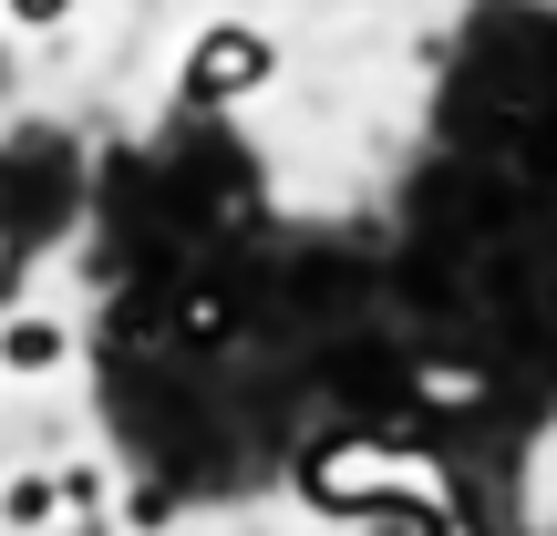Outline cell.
<instances>
[{"label": "cell", "mask_w": 557, "mask_h": 536, "mask_svg": "<svg viewBox=\"0 0 557 536\" xmlns=\"http://www.w3.org/2000/svg\"><path fill=\"white\" fill-rule=\"evenodd\" d=\"M227 331H238V299H227V289H186L176 299V340L207 351V340H227Z\"/></svg>", "instance_id": "obj_4"}, {"label": "cell", "mask_w": 557, "mask_h": 536, "mask_svg": "<svg viewBox=\"0 0 557 536\" xmlns=\"http://www.w3.org/2000/svg\"><path fill=\"white\" fill-rule=\"evenodd\" d=\"M423 402L434 413H475V372H423Z\"/></svg>", "instance_id": "obj_6"}, {"label": "cell", "mask_w": 557, "mask_h": 536, "mask_svg": "<svg viewBox=\"0 0 557 536\" xmlns=\"http://www.w3.org/2000/svg\"><path fill=\"white\" fill-rule=\"evenodd\" d=\"M403 485V454L372 434H331L299 454V506H320V516H382Z\"/></svg>", "instance_id": "obj_1"}, {"label": "cell", "mask_w": 557, "mask_h": 536, "mask_svg": "<svg viewBox=\"0 0 557 536\" xmlns=\"http://www.w3.org/2000/svg\"><path fill=\"white\" fill-rule=\"evenodd\" d=\"M73 0H11V21H62Z\"/></svg>", "instance_id": "obj_7"}, {"label": "cell", "mask_w": 557, "mask_h": 536, "mask_svg": "<svg viewBox=\"0 0 557 536\" xmlns=\"http://www.w3.org/2000/svg\"><path fill=\"white\" fill-rule=\"evenodd\" d=\"M278 73V52L248 21H218V32H197V52H186V103H248L259 83Z\"/></svg>", "instance_id": "obj_2"}, {"label": "cell", "mask_w": 557, "mask_h": 536, "mask_svg": "<svg viewBox=\"0 0 557 536\" xmlns=\"http://www.w3.org/2000/svg\"><path fill=\"white\" fill-rule=\"evenodd\" d=\"M62 361H73V331H62L52 310H11L0 320V372L41 382V372H62Z\"/></svg>", "instance_id": "obj_3"}, {"label": "cell", "mask_w": 557, "mask_h": 536, "mask_svg": "<svg viewBox=\"0 0 557 536\" xmlns=\"http://www.w3.org/2000/svg\"><path fill=\"white\" fill-rule=\"evenodd\" d=\"M0 516H11V526H52L62 516V485L52 475H11V485H0Z\"/></svg>", "instance_id": "obj_5"}]
</instances>
